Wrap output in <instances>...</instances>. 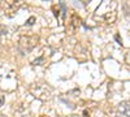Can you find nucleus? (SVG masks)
<instances>
[{"instance_id": "f257e3e1", "label": "nucleus", "mask_w": 130, "mask_h": 117, "mask_svg": "<svg viewBox=\"0 0 130 117\" xmlns=\"http://www.w3.org/2000/svg\"><path fill=\"white\" fill-rule=\"evenodd\" d=\"M117 3L116 2H103L96 8L94 14L95 20H102L105 24H113L117 17Z\"/></svg>"}, {"instance_id": "f03ea898", "label": "nucleus", "mask_w": 130, "mask_h": 117, "mask_svg": "<svg viewBox=\"0 0 130 117\" xmlns=\"http://www.w3.org/2000/svg\"><path fill=\"white\" fill-rule=\"evenodd\" d=\"M17 87V78L16 72L12 69L2 68L0 69V89L12 91Z\"/></svg>"}, {"instance_id": "7ed1b4c3", "label": "nucleus", "mask_w": 130, "mask_h": 117, "mask_svg": "<svg viewBox=\"0 0 130 117\" xmlns=\"http://www.w3.org/2000/svg\"><path fill=\"white\" fill-rule=\"evenodd\" d=\"M37 42H38V37H35V35H24V37H21V39L18 42V49L24 55L29 54L37 46Z\"/></svg>"}, {"instance_id": "20e7f679", "label": "nucleus", "mask_w": 130, "mask_h": 117, "mask_svg": "<svg viewBox=\"0 0 130 117\" xmlns=\"http://www.w3.org/2000/svg\"><path fill=\"white\" fill-rule=\"evenodd\" d=\"M31 92L34 94V96H37L40 100L50 99L51 96V89L44 83H35L31 86Z\"/></svg>"}, {"instance_id": "39448f33", "label": "nucleus", "mask_w": 130, "mask_h": 117, "mask_svg": "<svg viewBox=\"0 0 130 117\" xmlns=\"http://www.w3.org/2000/svg\"><path fill=\"white\" fill-rule=\"evenodd\" d=\"M22 5V2H5L3 3V9H4V13L8 16V17H13L17 10L20 9V7Z\"/></svg>"}, {"instance_id": "423d86ee", "label": "nucleus", "mask_w": 130, "mask_h": 117, "mask_svg": "<svg viewBox=\"0 0 130 117\" xmlns=\"http://www.w3.org/2000/svg\"><path fill=\"white\" fill-rule=\"evenodd\" d=\"M117 111L124 117H130V102H122L118 104Z\"/></svg>"}, {"instance_id": "0eeeda50", "label": "nucleus", "mask_w": 130, "mask_h": 117, "mask_svg": "<svg viewBox=\"0 0 130 117\" xmlns=\"http://www.w3.org/2000/svg\"><path fill=\"white\" fill-rule=\"evenodd\" d=\"M34 22H35V17H30L27 20V25H34Z\"/></svg>"}, {"instance_id": "6e6552de", "label": "nucleus", "mask_w": 130, "mask_h": 117, "mask_svg": "<svg viewBox=\"0 0 130 117\" xmlns=\"http://www.w3.org/2000/svg\"><path fill=\"white\" fill-rule=\"evenodd\" d=\"M126 64L130 66V49L127 51V54H126Z\"/></svg>"}, {"instance_id": "1a4fd4ad", "label": "nucleus", "mask_w": 130, "mask_h": 117, "mask_svg": "<svg viewBox=\"0 0 130 117\" xmlns=\"http://www.w3.org/2000/svg\"><path fill=\"white\" fill-rule=\"evenodd\" d=\"M4 100H5V98H4V95H0V107L4 104Z\"/></svg>"}, {"instance_id": "9d476101", "label": "nucleus", "mask_w": 130, "mask_h": 117, "mask_svg": "<svg viewBox=\"0 0 130 117\" xmlns=\"http://www.w3.org/2000/svg\"><path fill=\"white\" fill-rule=\"evenodd\" d=\"M116 40L118 42V43H121V39H120V37H118V35H116Z\"/></svg>"}]
</instances>
